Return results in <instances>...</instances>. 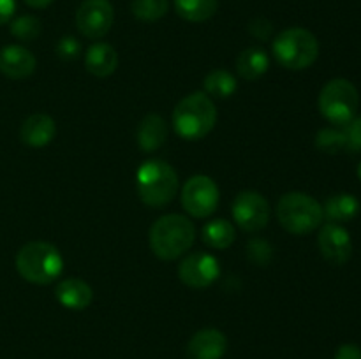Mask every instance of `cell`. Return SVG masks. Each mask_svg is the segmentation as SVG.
Returning a JSON list of instances; mask_svg holds the SVG:
<instances>
[{
	"mask_svg": "<svg viewBox=\"0 0 361 359\" xmlns=\"http://www.w3.org/2000/svg\"><path fill=\"white\" fill-rule=\"evenodd\" d=\"M194 241L196 227L183 215H164L150 227V248L162 260L178 259L192 248Z\"/></svg>",
	"mask_w": 361,
	"mask_h": 359,
	"instance_id": "1",
	"label": "cell"
},
{
	"mask_svg": "<svg viewBox=\"0 0 361 359\" xmlns=\"http://www.w3.org/2000/svg\"><path fill=\"white\" fill-rule=\"evenodd\" d=\"M217 108L204 92H194L183 97L173 111L175 132L185 141H200L214 130Z\"/></svg>",
	"mask_w": 361,
	"mask_h": 359,
	"instance_id": "2",
	"label": "cell"
},
{
	"mask_svg": "<svg viewBox=\"0 0 361 359\" xmlns=\"http://www.w3.org/2000/svg\"><path fill=\"white\" fill-rule=\"evenodd\" d=\"M136 189L141 203L150 208H162L178 194V175L168 162L150 158L136 171Z\"/></svg>",
	"mask_w": 361,
	"mask_h": 359,
	"instance_id": "3",
	"label": "cell"
},
{
	"mask_svg": "<svg viewBox=\"0 0 361 359\" xmlns=\"http://www.w3.org/2000/svg\"><path fill=\"white\" fill-rule=\"evenodd\" d=\"M16 270L20 277L30 284L48 285L62 275L63 257L51 243L30 241L18 252Z\"/></svg>",
	"mask_w": 361,
	"mask_h": 359,
	"instance_id": "4",
	"label": "cell"
},
{
	"mask_svg": "<svg viewBox=\"0 0 361 359\" xmlns=\"http://www.w3.org/2000/svg\"><path fill=\"white\" fill-rule=\"evenodd\" d=\"M275 213H277L279 224L295 236L310 234L317 227H321V222L324 218L319 201L298 190L284 194L279 199Z\"/></svg>",
	"mask_w": 361,
	"mask_h": 359,
	"instance_id": "5",
	"label": "cell"
},
{
	"mask_svg": "<svg viewBox=\"0 0 361 359\" xmlns=\"http://www.w3.org/2000/svg\"><path fill=\"white\" fill-rule=\"evenodd\" d=\"M271 49L275 60L288 70L309 69L319 56V42L316 35L300 27L282 30L275 37Z\"/></svg>",
	"mask_w": 361,
	"mask_h": 359,
	"instance_id": "6",
	"label": "cell"
},
{
	"mask_svg": "<svg viewBox=\"0 0 361 359\" xmlns=\"http://www.w3.org/2000/svg\"><path fill=\"white\" fill-rule=\"evenodd\" d=\"M360 104V95L355 84L344 77H335L328 81L319 92L317 108L330 123L344 127L356 116Z\"/></svg>",
	"mask_w": 361,
	"mask_h": 359,
	"instance_id": "7",
	"label": "cell"
},
{
	"mask_svg": "<svg viewBox=\"0 0 361 359\" xmlns=\"http://www.w3.org/2000/svg\"><path fill=\"white\" fill-rule=\"evenodd\" d=\"M182 206L190 217L207 218L215 213L221 201L219 187L210 176L196 175L190 176L182 187Z\"/></svg>",
	"mask_w": 361,
	"mask_h": 359,
	"instance_id": "8",
	"label": "cell"
},
{
	"mask_svg": "<svg viewBox=\"0 0 361 359\" xmlns=\"http://www.w3.org/2000/svg\"><path fill=\"white\" fill-rule=\"evenodd\" d=\"M233 218L245 232H257L270 222V204L256 190H243L233 201Z\"/></svg>",
	"mask_w": 361,
	"mask_h": 359,
	"instance_id": "9",
	"label": "cell"
},
{
	"mask_svg": "<svg viewBox=\"0 0 361 359\" xmlns=\"http://www.w3.org/2000/svg\"><path fill=\"white\" fill-rule=\"evenodd\" d=\"M115 11L109 0H83L76 11V27L87 39H102L113 27Z\"/></svg>",
	"mask_w": 361,
	"mask_h": 359,
	"instance_id": "10",
	"label": "cell"
},
{
	"mask_svg": "<svg viewBox=\"0 0 361 359\" xmlns=\"http://www.w3.org/2000/svg\"><path fill=\"white\" fill-rule=\"evenodd\" d=\"M178 277L187 287L204 289L221 277V264H219L217 257L212 253H190L180 263Z\"/></svg>",
	"mask_w": 361,
	"mask_h": 359,
	"instance_id": "11",
	"label": "cell"
},
{
	"mask_svg": "<svg viewBox=\"0 0 361 359\" xmlns=\"http://www.w3.org/2000/svg\"><path fill=\"white\" fill-rule=\"evenodd\" d=\"M317 245L324 259L335 266H342L353 256V239L348 229L342 227L341 224L334 222L324 224L317 236Z\"/></svg>",
	"mask_w": 361,
	"mask_h": 359,
	"instance_id": "12",
	"label": "cell"
},
{
	"mask_svg": "<svg viewBox=\"0 0 361 359\" xmlns=\"http://www.w3.org/2000/svg\"><path fill=\"white\" fill-rule=\"evenodd\" d=\"M37 65V60L30 49L18 44H9L0 49V73L9 80H25L32 76Z\"/></svg>",
	"mask_w": 361,
	"mask_h": 359,
	"instance_id": "13",
	"label": "cell"
},
{
	"mask_svg": "<svg viewBox=\"0 0 361 359\" xmlns=\"http://www.w3.org/2000/svg\"><path fill=\"white\" fill-rule=\"evenodd\" d=\"M228 348V338L215 327L197 331L187 345L189 359H221Z\"/></svg>",
	"mask_w": 361,
	"mask_h": 359,
	"instance_id": "14",
	"label": "cell"
},
{
	"mask_svg": "<svg viewBox=\"0 0 361 359\" xmlns=\"http://www.w3.org/2000/svg\"><path fill=\"white\" fill-rule=\"evenodd\" d=\"M55 298L63 308L80 312V310L88 308L92 305V301H94V291L81 278L69 277L56 284Z\"/></svg>",
	"mask_w": 361,
	"mask_h": 359,
	"instance_id": "15",
	"label": "cell"
},
{
	"mask_svg": "<svg viewBox=\"0 0 361 359\" xmlns=\"http://www.w3.org/2000/svg\"><path fill=\"white\" fill-rule=\"evenodd\" d=\"M55 120L44 113H34L28 116L20 129V137L25 144L32 148H42L55 139Z\"/></svg>",
	"mask_w": 361,
	"mask_h": 359,
	"instance_id": "16",
	"label": "cell"
},
{
	"mask_svg": "<svg viewBox=\"0 0 361 359\" xmlns=\"http://www.w3.org/2000/svg\"><path fill=\"white\" fill-rule=\"evenodd\" d=\"M85 67L95 77H109L118 67V53L108 42H95L85 55Z\"/></svg>",
	"mask_w": 361,
	"mask_h": 359,
	"instance_id": "17",
	"label": "cell"
},
{
	"mask_svg": "<svg viewBox=\"0 0 361 359\" xmlns=\"http://www.w3.org/2000/svg\"><path fill=\"white\" fill-rule=\"evenodd\" d=\"M136 136L141 150L145 153H152L164 146L166 139H168V125L161 115L150 113L140 122Z\"/></svg>",
	"mask_w": 361,
	"mask_h": 359,
	"instance_id": "18",
	"label": "cell"
},
{
	"mask_svg": "<svg viewBox=\"0 0 361 359\" xmlns=\"http://www.w3.org/2000/svg\"><path fill=\"white\" fill-rule=\"evenodd\" d=\"M270 69V56L261 48H247L236 58V73L245 81H257Z\"/></svg>",
	"mask_w": 361,
	"mask_h": 359,
	"instance_id": "19",
	"label": "cell"
},
{
	"mask_svg": "<svg viewBox=\"0 0 361 359\" xmlns=\"http://www.w3.org/2000/svg\"><path fill=\"white\" fill-rule=\"evenodd\" d=\"M360 213V201L353 194L341 192L328 197L323 206V215L334 224L349 222Z\"/></svg>",
	"mask_w": 361,
	"mask_h": 359,
	"instance_id": "20",
	"label": "cell"
},
{
	"mask_svg": "<svg viewBox=\"0 0 361 359\" xmlns=\"http://www.w3.org/2000/svg\"><path fill=\"white\" fill-rule=\"evenodd\" d=\"M204 94L215 99H229L238 90V81L229 70L214 69L204 76L203 81Z\"/></svg>",
	"mask_w": 361,
	"mask_h": 359,
	"instance_id": "21",
	"label": "cell"
},
{
	"mask_svg": "<svg viewBox=\"0 0 361 359\" xmlns=\"http://www.w3.org/2000/svg\"><path fill=\"white\" fill-rule=\"evenodd\" d=\"M236 232L235 225L224 218H217V220L208 222L203 227V241L207 243L210 248L215 250H226L235 243Z\"/></svg>",
	"mask_w": 361,
	"mask_h": 359,
	"instance_id": "22",
	"label": "cell"
},
{
	"mask_svg": "<svg viewBox=\"0 0 361 359\" xmlns=\"http://www.w3.org/2000/svg\"><path fill=\"white\" fill-rule=\"evenodd\" d=\"M175 9L185 21L203 23L217 13L219 0H175Z\"/></svg>",
	"mask_w": 361,
	"mask_h": 359,
	"instance_id": "23",
	"label": "cell"
},
{
	"mask_svg": "<svg viewBox=\"0 0 361 359\" xmlns=\"http://www.w3.org/2000/svg\"><path fill=\"white\" fill-rule=\"evenodd\" d=\"M168 0H133L130 11L141 21H159L168 13Z\"/></svg>",
	"mask_w": 361,
	"mask_h": 359,
	"instance_id": "24",
	"label": "cell"
},
{
	"mask_svg": "<svg viewBox=\"0 0 361 359\" xmlns=\"http://www.w3.org/2000/svg\"><path fill=\"white\" fill-rule=\"evenodd\" d=\"M41 21L35 16H32V14H25V16H20L11 21V34L16 39H20V41H34V39L41 35Z\"/></svg>",
	"mask_w": 361,
	"mask_h": 359,
	"instance_id": "25",
	"label": "cell"
},
{
	"mask_svg": "<svg viewBox=\"0 0 361 359\" xmlns=\"http://www.w3.org/2000/svg\"><path fill=\"white\" fill-rule=\"evenodd\" d=\"M316 148L324 153H338L345 150L344 134L337 129H321L316 134Z\"/></svg>",
	"mask_w": 361,
	"mask_h": 359,
	"instance_id": "26",
	"label": "cell"
},
{
	"mask_svg": "<svg viewBox=\"0 0 361 359\" xmlns=\"http://www.w3.org/2000/svg\"><path fill=\"white\" fill-rule=\"evenodd\" d=\"M247 257L256 266H268L271 257H274V248H271V245L267 239L252 238L247 243Z\"/></svg>",
	"mask_w": 361,
	"mask_h": 359,
	"instance_id": "27",
	"label": "cell"
},
{
	"mask_svg": "<svg viewBox=\"0 0 361 359\" xmlns=\"http://www.w3.org/2000/svg\"><path fill=\"white\" fill-rule=\"evenodd\" d=\"M342 134H344L345 141V151H361V116H355L348 125L342 127Z\"/></svg>",
	"mask_w": 361,
	"mask_h": 359,
	"instance_id": "28",
	"label": "cell"
},
{
	"mask_svg": "<svg viewBox=\"0 0 361 359\" xmlns=\"http://www.w3.org/2000/svg\"><path fill=\"white\" fill-rule=\"evenodd\" d=\"M81 51V44L76 37L73 35H66L59 41L56 44V55L60 56L62 60H74L80 56Z\"/></svg>",
	"mask_w": 361,
	"mask_h": 359,
	"instance_id": "29",
	"label": "cell"
},
{
	"mask_svg": "<svg viewBox=\"0 0 361 359\" xmlns=\"http://www.w3.org/2000/svg\"><path fill=\"white\" fill-rule=\"evenodd\" d=\"M249 32L257 41H268L274 35V25L267 18H254L249 23Z\"/></svg>",
	"mask_w": 361,
	"mask_h": 359,
	"instance_id": "30",
	"label": "cell"
},
{
	"mask_svg": "<svg viewBox=\"0 0 361 359\" xmlns=\"http://www.w3.org/2000/svg\"><path fill=\"white\" fill-rule=\"evenodd\" d=\"M335 359H361V348L355 344H344L335 352Z\"/></svg>",
	"mask_w": 361,
	"mask_h": 359,
	"instance_id": "31",
	"label": "cell"
},
{
	"mask_svg": "<svg viewBox=\"0 0 361 359\" xmlns=\"http://www.w3.org/2000/svg\"><path fill=\"white\" fill-rule=\"evenodd\" d=\"M16 11V0H0V25L11 21Z\"/></svg>",
	"mask_w": 361,
	"mask_h": 359,
	"instance_id": "32",
	"label": "cell"
},
{
	"mask_svg": "<svg viewBox=\"0 0 361 359\" xmlns=\"http://www.w3.org/2000/svg\"><path fill=\"white\" fill-rule=\"evenodd\" d=\"M25 2L30 7H35V9H44V7H48L53 0H25Z\"/></svg>",
	"mask_w": 361,
	"mask_h": 359,
	"instance_id": "33",
	"label": "cell"
},
{
	"mask_svg": "<svg viewBox=\"0 0 361 359\" xmlns=\"http://www.w3.org/2000/svg\"><path fill=\"white\" fill-rule=\"evenodd\" d=\"M358 178L361 180V162H360V165H358Z\"/></svg>",
	"mask_w": 361,
	"mask_h": 359,
	"instance_id": "34",
	"label": "cell"
}]
</instances>
